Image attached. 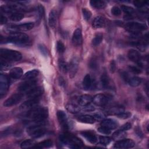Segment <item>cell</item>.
Segmentation results:
<instances>
[{
    "instance_id": "obj_35",
    "label": "cell",
    "mask_w": 149,
    "mask_h": 149,
    "mask_svg": "<svg viewBox=\"0 0 149 149\" xmlns=\"http://www.w3.org/2000/svg\"><path fill=\"white\" fill-rule=\"evenodd\" d=\"M58 67L60 70L63 73H66L69 70V64H68L64 60L59 59L58 61Z\"/></svg>"
},
{
    "instance_id": "obj_39",
    "label": "cell",
    "mask_w": 149,
    "mask_h": 149,
    "mask_svg": "<svg viewBox=\"0 0 149 149\" xmlns=\"http://www.w3.org/2000/svg\"><path fill=\"white\" fill-rule=\"evenodd\" d=\"M111 141H112V139L109 137L100 136L99 137V143L102 145L107 146L109 144Z\"/></svg>"
},
{
    "instance_id": "obj_46",
    "label": "cell",
    "mask_w": 149,
    "mask_h": 149,
    "mask_svg": "<svg viewBox=\"0 0 149 149\" xmlns=\"http://www.w3.org/2000/svg\"><path fill=\"white\" fill-rule=\"evenodd\" d=\"M38 49L40 50V51L41 52V53L45 56H46L48 54V51H47V49L46 48L45 46L43 44H39L38 45Z\"/></svg>"
},
{
    "instance_id": "obj_51",
    "label": "cell",
    "mask_w": 149,
    "mask_h": 149,
    "mask_svg": "<svg viewBox=\"0 0 149 149\" xmlns=\"http://www.w3.org/2000/svg\"><path fill=\"white\" fill-rule=\"evenodd\" d=\"M38 16H40V17H42V16L44 15V9L42 6L41 5H39L38 7Z\"/></svg>"
},
{
    "instance_id": "obj_37",
    "label": "cell",
    "mask_w": 149,
    "mask_h": 149,
    "mask_svg": "<svg viewBox=\"0 0 149 149\" xmlns=\"http://www.w3.org/2000/svg\"><path fill=\"white\" fill-rule=\"evenodd\" d=\"M103 39V35L102 34L98 33L95 34L93 39L92 40V44L94 46L98 45L102 41Z\"/></svg>"
},
{
    "instance_id": "obj_31",
    "label": "cell",
    "mask_w": 149,
    "mask_h": 149,
    "mask_svg": "<svg viewBox=\"0 0 149 149\" xmlns=\"http://www.w3.org/2000/svg\"><path fill=\"white\" fill-rule=\"evenodd\" d=\"M90 5L94 8L96 9H103L105 8L106 3L104 1H98V0H91L90 2Z\"/></svg>"
},
{
    "instance_id": "obj_20",
    "label": "cell",
    "mask_w": 149,
    "mask_h": 149,
    "mask_svg": "<svg viewBox=\"0 0 149 149\" xmlns=\"http://www.w3.org/2000/svg\"><path fill=\"white\" fill-rule=\"evenodd\" d=\"M82 84H83V88L85 90H90V89L92 88L93 87H94L93 85L94 84V81H93V79H92L90 74H87L84 76V77L83 78V80Z\"/></svg>"
},
{
    "instance_id": "obj_1",
    "label": "cell",
    "mask_w": 149,
    "mask_h": 149,
    "mask_svg": "<svg viewBox=\"0 0 149 149\" xmlns=\"http://www.w3.org/2000/svg\"><path fill=\"white\" fill-rule=\"evenodd\" d=\"M48 115V109L45 107H34L28 111L26 116L33 122H44Z\"/></svg>"
},
{
    "instance_id": "obj_19",
    "label": "cell",
    "mask_w": 149,
    "mask_h": 149,
    "mask_svg": "<svg viewBox=\"0 0 149 149\" xmlns=\"http://www.w3.org/2000/svg\"><path fill=\"white\" fill-rule=\"evenodd\" d=\"M127 56L130 61L137 63L138 65L141 63V55L138 51L134 49L129 50Z\"/></svg>"
},
{
    "instance_id": "obj_32",
    "label": "cell",
    "mask_w": 149,
    "mask_h": 149,
    "mask_svg": "<svg viewBox=\"0 0 149 149\" xmlns=\"http://www.w3.org/2000/svg\"><path fill=\"white\" fill-rule=\"evenodd\" d=\"M100 81L102 86L104 88H108L109 86L110 83V80L106 73H104L102 74L101 78H100Z\"/></svg>"
},
{
    "instance_id": "obj_7",
    "label": "cell",
    "mask_w": 149,
    "mask_h": 149,
    "mask_svg": "<svg viewBox=\"0 0 149 149\" xmlns=\"http://www.w3.org/2000/svg\"><path fill=\"white\" fill-rule=\"evenodd\" d=\"M36 86V81L35 79L24 80V82L20 83L18 86V90L21 93H27Z\"/></svg>"
},
{
    "instance_id": "obj_33",
    "label": "cell",
    "mask_w": 149,
    "mask_h": 149,
    "mask_svg": "<svg viewBox=\"0 0 149 149\" xmlns=\"http://www.w3.org/2000/svg\"><path fill=\"white\" fill-rule=\"evenodd\" d=\"M52 146V141L51 140H46L40 142L34 146V148H48Z\"/></svg>"
},
{
    "instance_id": "obj_48",
    "label": "cell",
    "mask_w": 149,
    "mask_h": 149,
    "mask_svg": "<svg viewBox=\"0 0 149 149\" xmlns=\"http://www.w3.org/2000/svg\"><path fill=\"white\" fill-rule=\"evenodd\" d=\"M129 69H130V70L133 72V73L135 74H139L141 72V70L140 69V68L137 67V66H129Z\"/></svg>"
},
{
    "instance_id": "obj_52",
    "label": "cell",
    "mask_w": 149,
    "mask_h": 149,
    "mask_svg": "<svg viewBox=\"0 0 149 149\" xmlns=\"http://www.w3.org/2000/svg\"><path fill=\"white\" fill-rule=\"evenodd\" d=\"M115 69H116V64H115V61L113 60H112L110 63V70L111 72L113 73L115 72Z\"/></svg>"
},
{
    "instance_id": "obj_12",
    "label": "cell",
    "mask_w": 149,
    "mask_h": 149,
    "mask_svg": "<svg viewBox=\"0 0 149 149\" xmlns=\"http://www.w3.org/2000/svg\"><path fill=\"white\" fill-rule=\"evenodd\" d=\"M23 8H21L19 5H2L1 6V10L5 13L12 14L15 12H20Z\"/></svg>"
},
{
    "instance_id": "obj_6",
    "label": "cell",
    "mask_w": 149,
    "mask_h": 149,
    "mask_svg": "<svg viewBox=\"0 0 149 149\" xmlns=\"http://www.w3.org/2000/svg\"><path fill=\"white\" fill-rule=\"evenodd\" d=\"M125 27L129 31L133 33H139V31L145 30L147 26L144 23L139 22H129L126 24Z\"/></svg>"
},
{
    "instance_id": "obj_2",
    "label": "cell",
    "mask_w": 149,
    "mask_h": 149,
    "mask_svg": "<svg viewBox=\"0 0 149 149\" xmlns=\"http://www.w3.org/2000/svg\"><path fill=\"white\" fill-rule=\"evenodd\" d=\"M29 41V36L23 33L20 32H16L11 34L9 36L5 37V43L12 42L17 45H26Z\"/></svg>"
},
{
    "instance_id": "obj_49",
    "label": "cell",
    "mask_w": 149,
    "mask_h": 149,
    "mask_svg": "<svg viewBox=\"0 0 149 149\" xmlns=\"http://www.w3.org/2000/svg\"><path fill=\"white\" fill-rule=\"evenodd\" d=\"M131 127H132V125L130 123H126L124 124L123 125H122L119 130L123 131V132H125V131L130 129L131 128Z\"/></svg>"
},
{
    "instance_id": "obj_54",
    "label": "cell",
    "mask_w": 149,
    "mask_h": 149,
    "mask_svg": "<svg viewBox=\"0 0 149 149\" xmlns=\"http://www.w3.org/2000/svg\"><path fill=\"white\" fill-rule=\"evenodd\" d=\"M122 76L123 79L125 81H127L128 79H129V76L128 74H127L126 72H123V73H122Z\"/></svg>"
},
{
    "instance_id": "obj_55",
    "label": "cell",
    "mask_w": 149,
    "mask_h": 149,
    "mask_svg": "<svg viewBox=\"0 0 149 149\" xmlns=\"http://www.w3.org/2000/svg\"><path fill=\"white\" fill-rule=\"evenodd\" d=\"M59 80V83H60V84H61V86H62V85H65V83L64 80H63V79L62 77H60Z\"/></svg>"
},
{
    "instance_id": "obj_29",
    "label": "cell",
    "mask_w": 149,
    "mask_h": 149,
    "mask_svg": "<svg viewBox=\"0 0 149 149\" xmlns=\"http://www.w3.org/2000/svg\"><path fill=\"white\" fill-rule=\"evenodd\" d=\"M65 107L68 111L72 113H78L81 111V108L79 105L73 103H68L66 105Z\"/></svg>"
},
{
    "instance_id": "obj_21",
    "label": "cell",
    "mask_w": 149,
    "mask_h": 149,
    "mask_svg": "<svg viewBox=\"0 0 149 149\" xmlns=\"http://www.w3.org/2000/svg\"><path fill=\"white\" fill-rule=\"evenodd\" d=\"M93 101V97L87 94H84L81 95L79 98V104L80 106L86 107L88 105Z\"/></svg>"
},
{
    "instance_id": "obj_23",
    "label": "cell",
    "mask_w": 149,
    "mask_h": 149,
    "mask_svg": "<svg viewBox=\"0 0 149 149\" xmlns=\"http://www.w3.org/2000/svg\"><path fill=\"white\" fill-rule=\"evenodd\" d=\"M81 135L89 142L95 143L97 141V138L95 134L90 131H83L81 132Z\"/></svg>"
},
{
    "instance_id": "obj_47",
    "label": "cell",
    "mask_w": 149,
    "mask_h": 149,
    "mask_svg": "<svg viewBox=\"0 0 149 149\" xmlns=\"http://www.w3.org/2000/svg\"><path fill=\"white\" fill-rule=\"evenodd\" d=\"M98 131L102 133V134H108L111 133V130L104 127V126H100V127L98 128Z\"/></svg>"
},
{
    "instance_id": "obj_42",
    "label": "cell",
    "mask_w": 149,
    "mask_h": 149,
    "mask_svg": "<svg viewBox=\"0 0 149 149\" xmlns=\"http://www.w3.org/2000/svg\"><path fill=\"white\" fill-rule=\"evenodd\" d=\"M82 13H83V17L86 20L88 21V20H90V19L91 18V13L89 10H88L86 8H83Z\"/></svg>"
},
{
    "instance_id": "obj_36",
    "label": "cell",
    "mask_w": 149,
    "mask_h": 149,
    "mask_svg": "<svg viewBox=\"0 0 149 149\" xmlns=\"http://www.w3.org/2000/svg\"><path fill=\"white\" fill-rule=\"evenodd\" d=\"M24 17V14L20 12H15L10 15L9 18L11 20L14 22H18Z\"/></svg>"
},
{
    "instance_id": "obj_27",
    "label": "cell",
    "mask_w": 149,
    "mask_h": 149,
    "mask_svg": "<svg viewBox=\"0 0 149 149\" xmlns=\"http://www.w3.org/2000/svg\"><path fill=\"white\" fill-rule=\"evenodd\" d=\"M34 23L33 22H28L22 23L17 25V29L18 31H28L32 29L34 27Z\"/></svg>"
},
{
    "instance_id": "obj_5",
    "label": "cell",
    "mask_w": 149,
    "mask_h": 149,
    "mask_svg": "<svg viewBox=\"0 0 149 149\" xmlns=\"http://www.w3.org/2000/svg\"><path fill=\"white\" fill-rule=\"evenodd\" d=\"M60 139L61 141L65 144H69L70 147L75 148H80L83 145V142L79 138L73 136L71 134L65 133L61 134L60 136Z\"/></svg>"
},
{
    "instance_id": "obj_13",
    "label": "cell",
    "mask_w": 149,
    "mask_h": 149,
    "mask_svg": "<svg viewBox=\"0 0 149 149\" xmlns=\"http://www.w3.org/2000/svg\"><path fill=\"white\" fill-rule=\"evenodd\" d=\"M93 103L98 106H104L108 102V98L104 94H98L93 98Z\"/></svg>"
},
{
    "instance_id": "obj_3",
    "label": "cell",
    "mask_w": 149,
    "mask_h": 149,
    "mask_svg": "<svg viewBox=\"0 0 149 149\" xmlns=\"http://www.w3.org/2000/svg\"><path fill=\"white\" fill-rule=\"evenodd\" d=\"M44 122H34L33 125L27 128L28 134L33 138H39L43 136L46 133V129L44 126Z\"/></svg>"
},
{
    "instance_id": "obj_41",
    "label": "cell",
    "mask_w": 149,
    "mask_h": 149,
    "mask_svg": "<svg viewBox=\"0 0 149 149\" xmlns=\"http://www.w3.org/2000/svg\"><path fill=\"white\" fill-rule=\"evenodd\" d=\"M132 115V113L130 112H125V111H122L118 114L116 115V116L120 119H127L129 118H130Z\"/></svg>"
},
{
    "instance_id": "obj_15",
    "label": "cell",
    "mask_w": 149,
    "mask_h": 149,
    "mask_svg": "<svg viewBox=\"0 0 149 149\" xmlns=\"http://www.w3.org/2000/svg\"><path fill=\"white\" fill-rule=\"evenodd\" d=\"M43 91V88L41 87H35L26 93L27 97L29 99L38 98V97L42 94Z\"/></svg>"
},
{
    "instance_id": "obj_18",
    "label": "cell",
    "mask_w": 149,
    "mask_h": 149,
    "mask_svg": "<svg viewBox=\"0 0 149 149\" xmlns=\"http://www.w3.org/2000/svg\"><path fill=\"white\" fill-rule=\"evenodd\" d=\"M57 118L59 123L64 129L68 127V118L64 111L59 110L57 112Z\"/></svg>"
},
{
    "instance_id": "obj_4",
    "label": "cell",
    "mask_w": 149,
    "mask_h": 149,
    "mask_svg": "<svg viewBox=\"0 0 149 149\" xmlns=\"http://www.w3.org/2000/svg\"><path fill=\"white\" fill-rule=\"evenodd\" d=\"M0 55L2 59L8 61H19L22 58V55L19 51L5 48L1 49Z\"/></svg>"
},
{
    "instance_id": "obj_40",
    "label": "cell",
    "mask_w": 149,
    "mask_h": 149,
    "mask_svg": "<svg viewBox=\"0 0 149 149\" xmlns=\"http://www.w3.org/2000/svg\"><path fill=\"white\" fill-rule=\"evenodd\" d=\"M0 66H1V70H6L10 68V64L9 63L8 61H6L5 59H3L1 58Z\"/></svg>"
},
{
    "instance_id": "obj_25",
    "label": "cell",
    "mask_w": 149,
    "mask_h": 149,
    "mask_svg": "<svg viewBox=\"0 0 149 149\" xmlns=\"http://www.w3.org/2000/svg\"><path fill=\"white\" fill-rule=\"evenodd\" d=\"M78 121L84 123H93L95 121V119L94 116H91L90 115H83L78 116L77 118Z\"/></svg>"
},
{
    "instance_id": "obj_50",
    "label": "cell",
    "mask_w": 149,
    "mask_h": 149,
    "mask_svg": "<svg viewBox=\"0 0 149 149\" xmlns=\"http://www.w3.org/2000/svg\"><path fill=\"white\" fill-rule=\"evenodd\" d=\"M90 67L93 69H96L97 68V63L96 62V61L93 59L92 60H91V61L90 62V64H89Z\"/></svg>"
},
{
    "instance_id": "obj_10",
    "label": "cell",
    "mask_w": 149,
    "mask_h": 149,
    "mask_svg": "<svg viewBox=\"0 0 149 149\" xmlns=\"http://www.w3.org/2000/svg\"><path fill=\"white\" fill-rule=\"evenodd\" d=\"M22 99L21 94H13L6 99L3 102V106L9 107L17 104Z\"/></svg>"
},
{
    "instance_id": "obj_38",
    "label": "cell",
    "mask_w": 149,
    "mask_h": 149,
    "mask_svg": "<svg viewBox=\"0 0 149 149\" xmlns=\"http://www.w3.org/2000/svg\"><path fill=\"white\" fill-rule=\"evenodd\" d=\"M121 9L126 15H132L134 13V9L133 8L127 6V5H122Z\"/></svg>"
},
{
    "instance_id": "obj_9",
    "label": "cell",
    "mask_w": 149,
    "mask_h": 149,
    "mask_svg": "<svg viewBox=\"0 0 149 149\" xmlns=\"http://www.w3.org/2000/svg\"><path fill=\"white\" fill-rule=\"evenodd\" d=\"M135 145L134 142L129 139H123L116 141L114 144V148H119V149H126V148H133Z\"/></svg>"
},
{
    "instance_id": "obj_16",
    "label": "cell",
    "mask_w": 149,
    "mask_h": 149,
    "mask_svg": "<svg viewBox=\"0 0 149 149\" xmlns=\"http://www.w3.org/2000/svg\"><path fill=\"white\" fill-rule=\"evenodd\" d=\"M82 41H83V38H82L81 31L79 28H78L74 30L73 34L72 42L74 45L79 46L81 44Z\"/></svg>"
},
{
    "instance_id": "obj_22",
    "label": "cell",
    "mask_w": 149,
    "mask_h": 149,
    "mask_svg": "<svg viewBox=\"0 0 149 149\" xmlns=\"http://www.w3.org/2000/svg\"><path fill=\"white\" fill-rule=\"evenodd\" d=\"M105 24V20L104 17L98 16L95 17L93 22V26L95 29H100L104 27Z\"/></svg>"
},
{
    "instance_id": "obj_26",
    "label": "cell",
    "mask_w": 149,
    "mask_h": 149,
    "mask_svg": "<svg viewBox=\"0 0 149 149\" xmlns=\"http://www.w3.org/2000/svg\"><path fill=\"white\" fill-rule=\"evenodd\" d=\"M9 75L13 79H19L23 75L22 69L19 67H15L10 70Z\"/></svg>"
},
{
    "instance_id": "obj_8",
    "label": "cell",
    "mask_w": 149,
    "mask_h": 149,
    "mask_svg": "<svg viewBox=\"0 0 149 149\" xmlns=\"http://www.w3.org/2000/svg\"><path fill=\"white\" fill-rule=\"evenodd\" d=\"M9 87V80L8 77L3 74L0 75V95L1 97L5 95Z\"/></svg>"
},
{
    "instance_id": "obj_43",
    "label": "cell",
    "mask_w": 149,
    "mask_h": 149,
    "mask_svg": "<svg viewBox=\"0 0 149 149\" xmlns=\"http://www.w3.org/2000/svg\"><path fill=\"white\" fill-rule=\"evenodd\" d=\"M56 49L58 51V52L62 54L63 52H64L65 50V47L64 45V44H63V42L61 41H58L56 43Z\"/></svg>"
},
{
    "instance_id": "obj_53",
    "label": "cell",
    "mask_w": 149,
    "mask_h": 149,
    "mask_svg": "<svg viewBox=\"0 0 149 149\" xmlns=\"http://www.w3.org/2000/svg\"><path fill=\"white\" fill-rule=\"evenodd\" d=\"M7 22V19L6 17L3 16L2 14L1 15V24H4L5 23H6Z\"/></svg>"
},
{
    "instance_id": "obj_34",
    "label": "cell",
    "mask_w": 149,
    "mask_h": 149,
    "mask_svg": "<svg viewBox=\"0 0 149 149\" xmlns=\"http://www.w3.org/2000/svg\"><path fill=\"white\" fill-rule=\"evenodd\" d=\"M35 145H36V143L34 140L27 139L22 142V143L20 144V147L22 148H29L34 147Z\"/></svg>"
},
{
    "instance_id": "obj_17",
    "label": "cell",
    "mask_w": 149,
    "mask_h": 149,
    "mask_svg": "<svg viewBox=\"0 0 149 149\" xmlns=\"http://www.w3.org/2000/svg\"><path fill=\"white\" fill-rule=\"evenodd\" d=\"M101 126H104L109 130H112L118 127V122L113 119H106L101 122Z\"/></svg>"
},
{
    "instance_id": "obj_14",
    "label": "cell",
    "mask_w": 149,
    "mask_h": 149,
    "mask_svg": "<svg viewBox=\"0 0 149 149\" xmlns=\"http://www.w3.org/2000/svg\"><path fill=\"white\" fill-rule=\"evenodd\" d=\"M78 66H79L78 59L76 58H73L71 60L70 63L69 64L68 72H69L70 77L72 78L75 76L78 69Z\"/></svg>"
},
{
    "instance_id": "obj_44",
    "label": "cell",
    "mask_w": 149,
    "mask_h": 149,
    "mask_svg": "<svg viewBox=\"0 0 149 149\" xmlns=\"http://www.w3.org/2000/svg\"><path fill=\"white\" fill-rule=\"evenodd\" d=\"M111 13L113 15L116 16H119L121 14L120 8H119L118 6H115L112 7V9H111Z\"/></svg>"
},
{
    "instance_id": "obj_28",
    "label": "cell",
    "mask_w": 149,
    "mask_h": 149,
    "mask_svg": "<svg viewBox=\"0 0 149 149\" xmlns=\"http://www.w3.org/2000/svg\"><path fill=\"white\" fill-rule=\"evenodd\" d=\"M38 73H39V72L37 69H33V70H30L24 74L23 79L24 80L34 79L38 76Z\"/></svg>"
},
{
    "instance_id": "obj_24",
    "label": "cell",
    "mask_w": 149,
    "mask_h": 149,
    "mask_svg": "<svg viewBox=\"0 0 149 149\" xmlns=\"http://www.w3.org/2000/svg\"><path fill=\"white\" fill-rule=\"evenodd\" d=\"M57 20V13L55 10H51L48 16V24L52 28H54L56 24Z\"/></svg>"
},
{
    "instance_id": "obj_45",
    "label": "cell",
    "mask_w": 149,
    "mask_h": 149,
    "mask_svg": "<svg viewBox=\"0 0 149 149\" xmlns=\"http://www.w3.org/2000/svg\"><path fill=\"white\" fill-rule=\"evenodd\" d=\"M147 1H134L133 2L134 5L137 7V8H143L146 5V3H147Z\"/></svg>"
},
{
    "instance_id": "obj_11",
    "label": "cell",
    "mask_w": 149,
    "mask_h": 149,
    "mask_svg": "<svg viewBox=\"0 0 149 149\" xmlns=\"http://www.w3.org/2000/svg\"><path fill=\"white\" fill-rule=\"evenodd\" d=\"M39 102L38 98H32L29 99L27 101L24 102L20 106V109L21 111H29L32 108H34Z\"/></svg>"
},
{
    "instance_id": "obj_30",
    "label": "cell",
    "mask_w": 149,
    "mask_h": 149,
    "mask_svg": "<svg viewBox=\"0 0 149 149\" xmlns=\"http://www.w3.org/2000/svg\"><path fill=\"white\" fill-rule=\"evenodd\" d=\"M127 82L132 87H137L141 83L142 79L139 77L133 76L130 78L129 77Z\"/></svg>"
}]
</instances>
